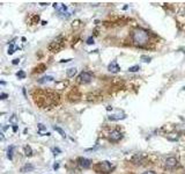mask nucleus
Wrapping results in <instances>:
<instances>
[{
	"mask_svg": "<svg viewBox=\"0 0 185 174\" xmlns=\"http://www.w3.org/2000/svg\"><path fill=\"white\" fill-rule=\"evenodd\" d=\"M149 41V35L146 29L136 28L132 31V42L136 47H145Z\"/></svg>",
	"mask_w": 185,
	"mask_h": 174,
	"instance_id": "f257e3e1",
	"label": "nucleus"
},
{
	"mask_svg": "<svg viewBox=\"0 0 185 174\" xmlns=\"http://www.w3.org/2000/svg\"><path fill=\"white\" fill-rule=\"evenodd\" d=\"M95 171L102 174H108L112 171V166L110 161H101L95 165Z\"/></svg>",
	"mask_w": 185,
	"mask_h": 174,
	"instance_id": "f03ea898",
	"label": "nucleus"
},
{
	"mask_svg": "<svg viewBox=\"0 0 185 174\" xmlns=\"http://www.w3.org/2000/svg\"><path fill=\"white\" fill-rule=\"evenodd\" d=\"M63 45H64V38L61 36H58L56 40H53L51 42V44L49 45V50L57 51V50H59L60 48H63Z\"/></svg>",
	"mask_w": 185,
	"mask_h": 174,
	"instance_id": "7ed1b4c3",
	"label": "nucleus"
},
{
	"mask_svg": "<svg viewBox=\"0 0 185 174\" xmlns=\"http://www.w3.org/2000/svg\"><path fill=\"white\" fill-rule=\"evenodd\" d=\"M92 79V75L90 72H87V71H85V72H81L80 75H78V82L79 84H88V82H90Z\"/></svg>",
	"mask_w": 185,
	"mask_h": 174,
	"instance_id": "20e7f679",
	"label": "nucleus"
},
{
	"mask_svg": "<svg viewBox=\"0 0 185 174\" xmlns=\"http://www.w3.org/2000/svg\"><path fill=\"white\" fill-rule=\"evenodd\" d=\"M123 138V134L119 130H114L109 134V141L112 143H117Z\"/></svg>",
	"mask_w": 185,
	"mask_h": 174,
	"instance_id": "39448f33",
	"label": "nucleus"
},
{
	"mask_svg": "<svg viewBox=\"0 0 185 174\" xmlns=\"http://www.w3.org/2000/svg\"><path fill=\"white\" fill-rule=\"evenodd\" d=\"M164 165H165V167H167V168L171 170V168H175V167L178 165V160H177L175 157H169V158H167V159H165Z\"/></svg>",
	"mask_w": 185,
	"mask_h": 174,
	"instance_id": "423d86ee",
	"label": "nucleus"
},
{
	"mask_svg": "<svg viewBox=\"0 0 185 174\" xmlns=\"http://www.w3.org/2000/svg\"><path fill=\"white\" fill-rule=\"evenodd\" d=\"M78 164L82 168H89L92 166V160H89L87 158H79L78 159Z\"/></svg>",
	"mask_w": 185,
	"mask_h": 174,
	"instance_id": "0eeeda50",
	"label": "nucleus"
},
{
	"mask_svg": "<svg viewBox=\"0 0 185 174\" xmlns=\"http://www.w3.org/2000/svg\"><path fill=\"white\" fill-rule=\"evenodd\" d=\"M108 70H109L110 72H112V73H117V72H119L120 67H119V65H118L117 60H112V62L109 64V66H108Z\"/></svg>",
	"mask_w": 185,
	"mask_h": 174,
	"instance_id": "6e6552de",
	"label": "nucleus"
},
{
	"mask_svg": "<svg viewBox=\"0 0 185 174\" xmlns=\"http://www.w3.org/2000/svg\"><path fill=\"white\" fill-rule=\"evenodd\" d=\"M53 7H54L59 13H65L66 9H67V7H66L65 5H63V4H54Z\"/></svg>",
	"mask_w": 185,
	"mask_h": 174,
	"instance_id": "1a4fd4ad",
	"label": "nucleus"
},
{
	"mask_svg": "<svg viewBox=\"0 0 185 174\" xmlns=\"http://www.w3.org/2000/svg\"><path fill=\"white\" fill-rule=\"evenodd\" d=\"M51 81H53V77H51V75L43 77V78H41V79L38 80L40 84H47V82H51Z\"/></svg>",
	"mask_w": 185,
	"mask_h": 174,
	"instance_id": "9d476101",
	"label": "nucleus"
},
{
	"mask_svg": "<svg viewBox=\"0 0 185 174\" xmlns=\"http://www.w3.org/2000/svg\"><path fill=\"white\" fill-rule=\"evenodd\" d=\"M125 117H126L125 114H121V115H110V116H109V120H110V121H118V120H123V119H125Z\"/></svg>",
	"mask_w": 185,
	"mask_h": 174,
	"instance_id": "9b49d317",
	"label": "nucleus"
},
{
	"mask_svg": "<svg viewBox=\"0 0 185 174\" xmlns=\"http://www.w3.org/2000/svg\"><path fill=\"white\" fill-rule=\"evenodd\" d=\"M141 160H142V156H141V154H139V153L134 154V156L131 158V161H132L133 164H139Z\"/></svg>",
	"mask_w": 185,
	"mask_h": 174,
	"instance_id": "f8f14e48",
	"label": "nucleus"
},
{
	"mask_svg": "<svg viewBox=\"0 0 185 174\" xmlns=\"http://www.w3.org/2000/svg\"><path fill=\"white\" fill-rule=\"evenodd\" d=\"M35 167L31 165V164H27V165H24L22 168H21V172L23 173H25V172H30V171H32Z\"/></svg>",
	"mask_w": 185,
	"mask_h": 174,
	"instance_id": "ddd939ff",
	"label": "nucleus"
},
{
	"mask_svg": "<svg viewBox=\"0 0 185 174\" xmlns=\"http://www.w3.org/2000/svg\"><path fill=\"white\" fill-rule=\"evenodd\" d=\"M13 151H14V146L11 145V146L8 148V150H7V158H8L9 160L13 159Z\"/></svg>",
	"mask_w": 185,
	"mask_h": 174,
	"instance_id": "4468645a",
	"label": "nucleus"
},
{
	"mask_svg": "<svg viewBox=\"0 0 185 174\" xmlns=\"http://www.w3.org/2000/svg\"><path fill=\"white\" fill-rule=\"evenodd\" d=\"M76 72H78V70L75 69V67H72V69H68L67 70V72H66V75H67V77H74V75H76Z\"/></svg>",
	"mask_w": 185,
	"mask_h": 174,
	"instance_id": "2eb2a0df",
	"label": "nucleus"
},
{
	"mask_svg": "<svg viewBox=\"0 0 185 174\" xmlns=\"http://www.w3.org/2000/svg\"><path fill=\"white\" fill-rule=\"evenodd\" d=\"M24 154L28 156V157H30V156L32 154V150H31V148H30L29 145H25V146H24Z\"/></svg>",
	"mask_w": 185,
	"mask_h": 174,
	"instance_id": "dca6fc26",
	"label": "nucleus"
},
{
	"mask_svg": "<svg viewBox=\"0 0 185 174\" xmlns=\"http://www.w3.org/2000/svg\"><path fill=\"white\" fill-rule=\"evenodd\" d=\"M53 129H54L56 131H58V132H59V134H60V135H61V136H63L64 138H66V134H65V131H64V130H63L61 128H59V126L54 125V126H53Z\"/></svg>",
	"mask_w": 185,
	"mask_h": 174,
	"instance_id": "f3484780",
	"label": "nucleus"
},
{
	"mask_svg": "<svg viewBox=\"0 0 185 174\" xmlns=\"http://www.w3.org/2000/svg\"><path fill=\"white\" fill-rule=\"evenodd\" d=\"M140 59L142 60V62H145V63H149L150 62V57H148V56H146V55H142L141 57H140Z\"/></svg>",
	"mask_w": 185,
	"mask_h": 174,
	"instance_id": "a211bd4d",
	"label": "nucleus"
},
{
	"mask_svg": "<svg viewBox=\"0 0 185 174\" xmlns=\"http://www.w3.org/2000/svg\"><path fill=\"white\" fill-rule=\"evenodd\" d=\"M139 70H140V66H139V65L131 66V67L129 69V71H130V72H137V71H139Z\"/></svg>",
	"mask_w": 185,
	"mask_h": 174,
	"instance_id": "6ab92c4d",
	"label": "nucleus"
},
{
	"mask_svg": "<svg viewBox=\"0 0 185 174\" xmlns=\"http://www.w3.org/2000/svg\"><path fill=\"white\" fill-rule=\"evenodd\" d=\"M14 50H15L14 44H11V45H9V48H8V55H12V53L14 52Z\"/></svg>",
	"mask_w": 185,
	"mask_h": 174,
	"instance_id": "aec40b11",
	"label": "nucleus"
},
{
	"mask_svg": "<svg viewBox=\"0 0 185 174\" xmlns=\"http://www.w3.org/2000/svg\"><path fill=\"white\" fill-rule=\"evenodd\" d=\"M16 75H18V77H19V78H21V79H23V78H24V77H25V73H24V72H23V71H19V72H18V73H16Z\"/></svg>",
	"mask_w": 185,
	"mask_h": 174,
	"instance_id": "412c9836",
	"label": "nucleus"
},
{
	"mask_svg": "<svg viewBox=\"0 0 185 174\" xmlns=\"http://www.w3.org/2000/svg\"><path fill=\"white\" fill-rule=\"evenodd\" d=\"M94 43V38L92 37H89L88 40H87V44H92Z\"/></svg>",
	"mask_w": 185,
	"mask_h": 174,
	"instance_id": "4be33fe9",
	"label": "nucleus"
},
{
	"mask_svg": "<svg viewBox=\"0 0 185 174\" xmlns=\"http://www.w3.org/2000/svg\"><path fill=\"white\" fill-rule=\"evenodd\" d=\"M7 97H8V95H7L6 93H2V94L0 95V99H1V100H5V99H7Z\"/></svg>",
	"mask_w": 185,
	"mask_h": 174,
	"instance_id": "5701e85b",
	"label": "nucleus"
},
{
	"mask_svg": "<svg viewBox=\"0 0 185 174\" xmlns=\"http://www.w3.org/2000/svg\"><path fill=\"white\" fill-rule=\"evenodd\" d=\"M52 151L54 152V153H53L54 156H57V154H59V152H60V151H59V149H52Z\"/></svg>",
	"mask_w": 185,
	"mask_h": 174,
	"instance_id": "b1692460",
	"label": "nucleus"
},
{
	"mask_svg": "<svg viewBox=\"0 0 185 174\" xmlns=\"http://www.w3.org/2000/svg\"><path fill=\"white\" fill-rule=\"evenodd\" d=\"M142 174H155V172H153V171H147V172H143Z\"/></svg>",
	"mask_w": 185,
	"mask_h": 174,
	"instance_id": "393cba45",
	"label": "nucleus"
},
{
	"mask_svg": "<svg viewBox=\"0 0 185 174\" xmlns=\"http://www.w3.org/2000/svg\"><path fill=\"white\" fill-rule=\"evenodd\" d=\"M72 59H63V60H60L61 63H67V62H71Z\"/></svg>",
	"mask_w": 185,
	"mask_h": 174,
	"instance_id": "a878e982",
	"label": "nucleus"
},
{
	"mask_svg": "<svg viewBox=\"0 0 185 174\" xmlns=\"http://www.w3.org/2000/svg\"><path fill=\"white\" fill-rule=\"evenodd\" d=\"M19 62H20V60H19V59H14V60H13V64H14V65H15V64H18V63H19Z\"/></svg>",
	"mask_w": 185,
	"mask_h": 174,
	"instance_id": "bb28decb",
	"label": "nucleus"
},
{
	"mask_svg": "<svg viewBox=\"0 0 185 174\" xmlns=\"http://www.w3.org/2000/svg\"><path fill=\"white\" fill-rule=\"evenodd\" d=\"M13 130H14V131H16V130H18V126H16V125H14V126H13Z\"/></svg>",
	"mask_w": 185,
	"mask_h": 174,
	"instance_id": "cd10ccee",
	"label": "nucleus"
},
{
	"mask_svg": "<svg viewBox=\"0 0 185 174\" xmlns=\"http://www.w3.org/2000/svg\"><path fill=\"white\" fill-rule=\"evenodd\" d=\"M53 167H54V170H56V168H58V167H59V165H58V164H56Z\"/></svg>",
	"mask_w": 185,
	"mask_h": 174,
	"instance_id": "c85d7f7f",
	"label": "nucleus"
},
{
	"mask_svg": "<svg viewBox=\"0 0 185 174\" xmlns=\"http://www.w3.org/2000/svg\"><path fill=\"white\" fill-rule=\"evenodd\" d=\"M183 89H184V91H185V87H184V88H183Z\"/></svg>",
	"mask_w": 185,
	"mask_h": 174,
	"instance_id": "c756f323",
	"label": "nucleus"
}]
</instances>
